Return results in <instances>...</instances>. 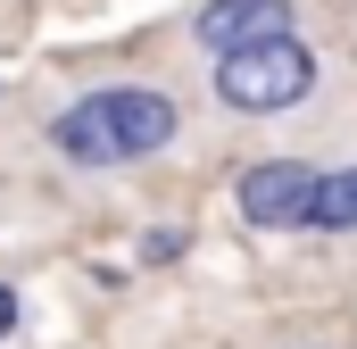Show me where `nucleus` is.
I'll list each match as a JSON object with an SVG mask.
<instances>
[{
	"label": "nucleus",
	"instance_id": "20e7f679",
	"mask_svg": "<svg viewBox=\"0 0 357 349\" xmlns=\"http://www.w3.org/2000/svg\"><path fill=\"white\" fill-rule=\"evenodd\" d=\"M357 233V158H316L307 208H299V242H349Z\"/></svg>",
	"mask_w": 357,
	"mask_h": 349
},
{
	"label": "nucleus",
	"instance_id": "f257e3e1",
	"mask_svg": "<svg viewBox=\"0 0 357 349\" xmlns=\"http://www.w3.org/2000/svg\"><path fill=\"white\" fill-rule=\"evenodd\" d=\"M33 142L50 150V167L84 174V183H125V174L167 167L191 142V108L183 91L150 84V75H100V84L67 91L59 108H42Z\"/></svg>",
	"mask_w": 357,
	"mask_h": 349
},
{
	"label": "nucleus",
	"instance_id": "39448f33",
	"mask_svg": "<svg viewBox=\"0 0 357 349\" xmlns=\"http://www.w3.org/2000/svg\"><path fill=\"white\" fill-rule=\"evenodd\" d=\"M17 333H25V283H17V274H0V349L17 341Z\"/></svg>",
	"mask_w": 357,
	"mask_h": 349
},
{
	"label": "nucleus",
	"instance_id": "7ed1b4c3",
	"mask_svg": "<svg viewBox=\"0 0 357 349\" xmlns=\"http://www.w3.org/2000/svg\"><path fill=\"white\" fill-rule=\"evenodd\" d=\"M274 34H307L299 25V0H199L183 17V50L208 67L225 50H250V42H274Z\"/></svg>",
	"mask_w": 357,
	"mask_h": 349
},
{
	"label": "nucleus",
	"instance_id": "f03ea898",
	"mask_svg": "<svg viewBox=\"0 0 357 349\" xmlns=\"http://www.w3.org/2000/svg\"><path fill=\"white\" fill-rule=\"evenodd\" d=\"M199 91L225 125L250 133H282V125H324L333 117V59L307 34H274L250 50H225L199 67Z\"/></svg>",
	"mask_w": 357,
	"mask_h": 349
}]
</instances>
